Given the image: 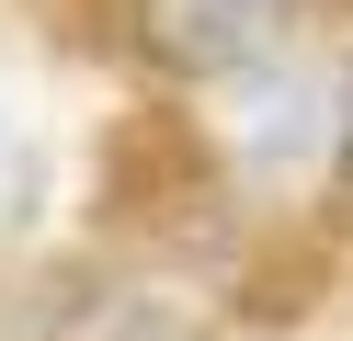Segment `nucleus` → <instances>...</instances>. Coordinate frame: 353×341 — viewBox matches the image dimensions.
I'll return each mask as SVG.
<instances>
[{
	"label": "nucleus",
	"instance_id": "nucleus-3",
	"mask_svg": "<svg viewBox=\"0 0 353 341\" xmlns=\"http://www.w3.org/2000/svg\"><path fill=\"white\" fill-rule=\"evenodd\" d=\"M342 12H353V0H342Z\"/></svg>",
	"mask_w": 353,
	"mask_h": 341
},
{
	"label": "nucleus",
	"instance_id": "nucleus-2",
	"mask_svg": "<svg viewBox=\"0 0 353 341\" xmlns=\"http://www.w3.org/2000/svg\"><path fill=\"white\" fill-rule=\"evenodd\" d=\"M342 171H353V80H342Z\"/></svg>",
	"mask_w": 353,
	"mask_h": 341
},
{
	"label": "nucleus",
	"instance_id": "nucleus-1",
	"mask_svg": "<svg viewBox=\"0 0 353 341\" xmlns=\"http://www.w3.org/2000/svg\"><path fill=\"white\" fill-rule=\"evenodd\" d=\"M285 0H137V57L171 80H228V68L274 57Z\"/></svg>",
	"mask_w": 353,
	"mask_h": 341
}]
</instances>
